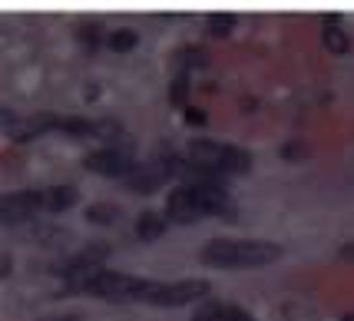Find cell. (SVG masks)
<instances>
[{
  "instance_id": "1",
  "label": "cell",
  "mask_w": 354,
  "mask_h": 321,
  "mask_svg": "<svg viewBox=\"0 0 354 321\" xmlns=\"http://www.w3.org/2000/svg\"><path fill=\"white\" fill-rule=\"evenodd\" d=\"M199 259L212 268H255L281 259V245L255 242V239H212L202 245Z\"/></svg>"
},
{
  "instance_id": "2",
  "label": "cell",
  "mask_w": 354,
  "mask_h": 321,
  "mask_svg": "<svg viewBox=\"0 0 354 321\" xmlns=\"http://www.w3.org/2000/svg\"><path fill=\"white\" fill-rule=\"evenodd\" d=\"M185 163L196 169H205V172H218V176H229V172H239L245 176L252 169V156L239 146H229V143H212V139H192L185 146Z\"/></svg>"
},
{
  "instance_id": "3",
  "label": "cell",
  "mask_w": 354,
  "mask_h": 321,
  "mask_svg": "<svg viewBox=\"0 0 354 321\" xmlns=\"http://www.w3.org/2000/svg\"><path fill=\"white\" fill-rule=\"evenodd\" d=\"M83 166L96 172V176H129L136 169V153L129 143H109V146H100L96 153H90L83 159Z\"/></svg>"
},
{
  "instance_id": "4",
  "label": "cell",
  "mask_w": 354,
  "mask_h": 321,
  "mask_svg": "<svg viewBox=\"0 0 354 321\" xmlns=\"http://www.w3.org/2000/svg\"><path fill=\"white\" fill-rule=\"evenodd\" d=\"M209 285L205 282H172V285H149V291L142 295V302L159 308H179V305H192L196 298H205Z\"/></svg>"
},
{
  "instance_id": "5",
  "label": "cell",
  "mask_w": 354,
  "mask_h": 321,
  "mask_svg": "<svg viewBox=\"0 0 354 321\" xmlns=\"http://www.w3.org/2000/svg\"><path fill=\"white\" fill-rule=\"evenodd\" d=\"M166 215L179 226H189L202 215H209V209H205V199L196 185H179V189H172L169 202H166Z\"/></svg>"
},
{
  "instance_id": "6",
  "label": "cell",
  "mask_w": 354,
  "mask_h": 321,
  "mask_svg": "<svg viewBox=\"0 0 354 321\" xmlns=\"http://www.w3.org/2000/svg\"><path fill=\"white\" fill-rule=\"evenodd\" d=\"M37 209H44V192H7L3 199H0V215H3V226H20V222H27Z\"/></svg>"
},
{
  "instance_id": "7",
  "label": "cell",
  "mask_w": 354,
  "mask_h": 321,
  "mask_svg": "<svg viewBox=\"0 0 354 321\" xmlns=\"http://www.w3.org/2000/svg\"><path fill=\"white\" fill-rule=\"evenodd\" d=\"M172 172H176V159L172 156H162V159H153V163H146V166H136L129 176H126V185H133L139 192H153L159 185L169 179Z\"/></svg>"
},
{
  "instance_id": "8",
  "label": "cell",
  "mask_w": 354,
  "mask_h": 321,
  "mask_svg": "<svg viewBox=\"0 0 354 321\" xmlns=\"http://www.w3.org/2000/svg\"><path fill=\"white\" fill-rule=\"evenodd\" d=\"M60 120H63V116H50V113H40V116H30L27 122L14 126V129H10V136L24 143V139H33V136H40V133H46V129H60Z\"/></svg>"
},
{
  "instance_id": "9",
  "label": "cell",
  "mask_w": 354,
  "mask_h": 321,
  "mask_svg": "<svg viewBox=\"0 0 354 321\" xmlns=\"http://www.w3.org/2000/svg\"><path fill=\"white\" fill-rule=\"evenodd\" d=\"M166 219H169V215H159V212H153V209H146V212L136 219V239L156 242V239L166 232Z\"/></svg>"
},
{
  "instance_id": "10",
  "label": "cell",
  "mask_w": 354,
  "mask_h": 321,
  "mask_svg": "<svg viewBox=\"0 0 354 321\" xmlns=\"http://www.w3.org/2000/svg\"><path fill=\"white\" fill-rule=\"evenodd\" d=\"M324 46L331 50V53H344L348 46H351V40H348V30L341 27L338 17H324Z\"/></svg>"
},
{
  "instance_id": "11",
  "label": "cell",
  "mask_w": 354,
  "mask_h": 321,
  "mask_svg": "<svg viewBox=\"0 0 354 321\" xmlns=\"http://www.w3.org/2000/svg\"><path fill=\"white\" fill-rule=\"evenodd\" d=\"M77 202V189L73 185H53V189H44V209L50 212H63Z\"/></svg>"
},
{
  "instance_id": "12",
  "label": "cell",
  "mask_w": 354,
  "mask_h": 321,
  "mask_svg": "<svg viewBox=\"0 0 354 321\" xmlns=\"http://www.w3.org/2000/svg\"><path fill=\"white\" fill-rule=\"evenodd\" d=\"M172 63H176V66H185V70H202V66H209V53L199 50V46H179V50L172 53Z\"/></svg>"
},
{
  "instance_id": "13",
  "label": "cell",
  "mask_w": 354,
  "mask_h": 321,
  "mask_svg": "<svg viewBox=\"0 0 354 321\" xmlns=\"http://www.w3.org/2000/svg\"><path fill=\"white\" fill-rule=\"evenodd\" d=\"M136 44H139L136 30H113L106 37V46L109 50H116V53H126V50H133Z\"/></svg>"
},
{
  "instance_id": "14",
  "label": "cell",
  "mask_w": 354,
  "mask_h": 321,
  "mask_svg": "<svg viewBox=\"0 0 354 321\" xmlns=\"http://www.w3.org/2000/svg\"><path fill=\"white\" fill-rule=\"evenodd\" d=\"M116 215H120V209H116V205H106V202H96V205L86 209V219L96 222V226H109V222H116Z\"/></svg>"
},
{
  "instance_id": "15",
  "label": "cell",
  "mask_w": 354,
  "mask_h": 321,
  "mask_svg": "<svg viewBox=\"0 0 354 321\" xmlns=\"http://www.w3.org/2000/svg\"><path fill=\"white\" fill-rule=\"evenodd\" d=\"M232 27H235V17L232 14H212L205 20V33H209V37H225Z\"/></svg>"
},
{
  "instance_id": "16",
  "label": "cell",
  "mask_w": 354,
  "mask_h": 321,
  "mask_svg": "<svg viewBox=\"0 0 354 321\" xmlns=\"http://www.w3.org/2000/svg\"><path fill=\"white\" fill-rule=\"evenodd\" d=\"M185 96H189V80H185V73H179L169 86V100L176 107H185Z\"/></svg>"
},
{
  "instance_id": "17",
  "label": "cell",
  "mask_w": 354,
  "mask_h": 321,
  "mask_svg": "<svg viewBox=\"0 0 354 321\" xmlns=\"http://www.w3.org/2000/svg\"><path fill=\"white\" fill-rule=\"evenodd\" d=\"M192 321H222V302H209V305H202Z\"/></svg>"
},
{
  "instance_id": "18",
  "label": "cell",
  "mask_w": 354,
  "mask_h": 321,
  "mask_svg": "<svg viewBox=\"0 0 354 321\" xmlns=\"http://www.w3.org/2000/svg\"><path fill=\"white\" fill-rule=\"evenodd\" d=\"M222 321H252V315H248L245 308H239V305H229V302H222Z\"/></svg>"
},
{
  "instance_id": "19",
  "label": "cell",
  "mask_w": 354,
  "mask_h": 321,
  "mask_svg": "<svg viewBox=\"0 0 354 321\" xmlns=\"http://www.w3.org/2000/svg\"><path fill=\"white\" fill-rule=\"evenodd\" d=\"M281 156H285V159H305L308 149H305L301 143H285V146H281Z\"/></svg>"
},
{
  "instance_id": "20",
  "label": "cell",
  "mask_w": 354,
  "mask_h": 321,
  "mask_svg": "<svg viewBox=\"0 0 354 321\" xmlns=\"http://www.w3.org/2000/svg\"><path fill=\"white\" fill-rule=\"evenodd\" d=\"M185 122H192V126H202L205 122V113L196 107H185Z\"/></svg>"
},
{
  "instance_id": "21",
  "label": "cell",
  "mask_w": 354,
  "mask_h": 321,
  "mask_svg": "<svg viewBox=\"0 0 354 321\" xmlns=\"http://www.w3.org/2000/svg\"><path fill=\"white\" fill-rule=\"evenodd\" d=\"M80 37H83V40H86L90 46L100 44V40H96V37H100V30H96V27H80Z\"/></svg>"
},
{
  "instance_id": "22",
  "label": "cell",
  "mask_w": 354,
  "mask_h": 321,
  "mask_svg": "<svg viewBox=\"0 0 354 321\" xmlns=\"http://www.w3.org/2000/svg\"><path fill=\"white\" fill-rule=\"evenodd\" d=\"M338 255H341V259H344V262H354V242L341 245V248H338Z\"/></svg>"
},
{
  "instance_id": "23",
  "label": "cell",
  "mask_w": 354,
  "mask_h": 321,
  "mask_svg": "<svg viewBox=\"0 0 354 321\" xmlns=\"http://www.w3.org/2000/svg\"><path fill=\"white\" fill-rule=\"evenodd\" d=\"M7 275H10V259L3 255V262H0V278H7Z\"/></svg>"
},
{
  "instance_id": "24",
  "label": "cell",
  "mask_w": 354,
  "mask_h": 321,
  "mask_svg": "<svg viewBox=\"0 0 354 321\" xmlns=\"http://www.w3.org/2000/svg\"><path fill=\"white\" fill-rule=\"evenodd\" d=\"M46 321H80L77 315H63V318H46Z\"/></svg>"
},
{
  "instance_id": "25",
  "label": "cell",
  "mask_w": 354,
  "mask_h": 321,
  "mask_svg": "<svg viewBox=\"0 0 354 321\" xmlns=\"http://www.w3.org/2000/svg\"><path fill=\"white\" fill-rule=\"evenodd\" d=\"M341 321H354V315H341Z\"/></svg>"
}]
</instances>
